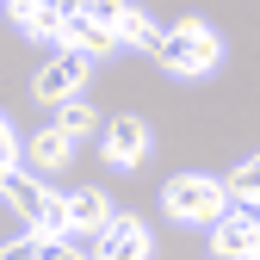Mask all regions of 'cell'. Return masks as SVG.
<instances>
[{
  "label": "cell",
  "instance_id": "obj_15",
  "mask_svg": "<svg viewBox=\"0 0 260 260\" xmlns=\"http://www.w3.org/2000/svg\"><path fill=\"white\" fill-rule=\"evenodd\" d=\"M0 260H44V242H13V248H0Z\"/></svg>",
  "mask_w": 260,
  "mask_h": 260
},
{
  "label": "cell",
  "instance_id": "obj_3",
  "mask_svg": "<svg viewBox=\"0 0 260 260\" xmlns=\"http://www.w3.org/2000/svg\"><path fill=\"white\" fill-rule=\"evenodd\" d=\"M161 211H168L174 223H186V230H211V223L230 211V199H223L217 174H174L168 186H161Z\"/></svg>",
  "mask_w": 260,
  "mask_h": 260
},
{
  "label": "cell",
  "instance_id": "obj_11",
  "mask_svg": "<svg viewBox=\"0 0 260 260\" xmlns=\"http://www.w3.org/2000/svg\"><path fill=\"white\" fill-rule=\"evenodd\" d=\"M112 38H118V50L130 44V50H149V56H155L161 31H155V19H149L143 7H118V19H112Z\"/></svg>",
  "mask_w": 260,
  "mask_h": 260
},
{
  "label": "cell",
  "instance_id": "obj_13",
  "mask_svg": "<svg viewBox=\"0 0 260 260\" xmlns=\"http://www.w3.org/2000/svg\"><path fill=\"white\" fill-rule=\"evenodd\" d=\"M100 112H93V100H69V106H56V124L50 130H62L69 143H81V137H100Z\"/></svg>",
  "mask_w": 260,
  "mask_h": 260
},
{
  "label": "cell",
  "instance_id": "obj_7",
  "mask_svg": "<svg viewBox=\"0 0 260 260\" xmlns=\"http://www.w3.org/2000/svg\"><path fill=\"white\" fill-rule=\"evenodd\" d=\"M211 260H260V211H223L211 223Z\"/></svg>",
  "mask_w": 260,
  "mask_h": 260
},
{
  "label": "cell",
  "instance_id": "obj_16",
  "mask_svg": "<svg viewBox=\"0 0 260 260\" xmlns=\"http://www.w3.org/2000/svg\"><path fill=\"white\" fill-rule=\"evenodd\" d=\"M44 260H87L75 242H56V248H44Z\"/></svg>",
  "mask_w": 260,
  "mask_h": 260
},
{
  "label": "cell",
  "instance_id": "obj_4",
  "mask_svg": "<svg viewBox=\"0 0 260 260\" xmlns=\"http://www.w3.org/2000/svg\"><path fill=\"white\" fill-rule=\"evenodd\" d=\"M100 155H106V168H118V174L143 168V161H149V124H143L137 112L100 124Z\"/></svg>",
  "mask_w": 260,
  "mask_h": 260
},
{
  "label": "cell",
  "instance_id": "obj_14",
  "mask_svg": "<svg viewBox=\"0 0 260 260\" xmlns=\"http://www.w3.org/2000/svg\"><path fill=\"white\" fill-rule=\"evenodd\" d=\"M13 168H19V130L7 124V112H0V180H7Z\"/></svg>",
  "mask_w": 260,
  "mask_h": 260
},
{
  "label": "cell",
  "instance_id": "obj_6",
  "mask_svg": "<svg viewBox=\"0 0 260 260\" xmlns=\"http://www.w3.org/2000/svg\"><path fill=\"white\" fill-rule=\"evenodd\" d=\"M149 254H155V236H149V223L118 211V217L106 223V230L93 236V254H87V260H149Z\"/></svg>",
  "mask_w": 260,
  "mask_h": 260
},
{
  "label": "cell",
  "instance_id": "obj_5",
  "mask_svg": "<svg viewBox=\"0 0 260 260\" xmlns=\"http://www.w3.org/2000/svg\"><path fill=\"white\" fill-rule=\"evenodd\" d=\"M87 69L93 62H81L75 50H56L38 75H31V93H38L44 106H69V100H81V87H87Z\"/></svg>",
  "mask_w": 260,
  "mask_h": 260
},
{
  "label": "cell",
  "instance_id": "obj_2",
  "mask_svg": "<svg viewBox=\"0 0 260 260\" xmlns=\"http://www.w3.org/2000/svg\"><path fill=\"white\" fill-rule=\"evenodd\" d=\"M0 199H7V205H13V211L25 217L31 242H44V248L69 242V230H62V192H50L44 180H31L25 168H13L7 180H0Z\"/></svg>",
  "mask_w": 260,
  "mask_h": 260
},
{
  "label": "cell",
  "instance_id": "obj_9",
  "mask_svg": "<svg viewBox=\"0 0 260 260\" xmlns=\"http://www.w3.org/2000/svg\"><path fill=\"white\" fill-rule=\"evenodd\" d=\"M19 161H25V168H31V180H38V174H62V168H69V161H75V143L69 137H62V130H31V137L19 143Z\"/></svg>",
  "mask_w": 260,
  "mask_h": 260
},
{
  "label": "cell",
  "instance_id": "obj_8",
  "mask_svg": "<svg viewBox=\"0 0 260 260\" xmlns=\"http://www.w3.org/2000/svg\"><path fill=\"white\" fill-rule=\"evenodd\" d=\"M112 217H118V211H112V199H106L100 186L62 192V230H69V236H100Z\"/></svg>",
  "mask_w": 260,
  "mask_h": 260
},
{
  "label": "cell",
  "instance_id": "obj_1",
  "mask_svg": "<svg viewBox=\"0 0 260 260\" xmlns=\"http://www.w3.org/2000/svg\"><path fill=\"white\" fill-rule=\"evenodd\" d=\"M155 62H161L168 75H180V81H205V75L223 69V38H217L205 19H180L174 31H161Z\"/></svg>",
  "mask_w": 260,
  "mask_h": 260
},
{
  "label": "cell",
  "instance_id": "obj_12",
  "mask_svg": "<svg viewBox=\"0 0 260 260\" xmlns=\"http://www.w3.org/2000/svg\"><path fill=\"white\" fill-rule=\"evenodd\" d=\"M223 199H230V211H254L260 205V161H236L230 174H223Z\"/></svg>",
  "mask_w": 260,
  "mask_h": 260
},
{
  "label": "cell",
  "instance_id": "obj_10",
  "mask_svg": "<svg viewBox=\"0 0 260 260\" xmlns=\"http://www.w3.org/2000/svg\"><path fill=\"white\" fill-rule=\"evenodd\" d=\"M7 19L25 31V38H38V44H62L69 7H56V0H7Z\"/></svg>",
  "mask_w": 260,
  "mask_h": 260
}]
</instances>
